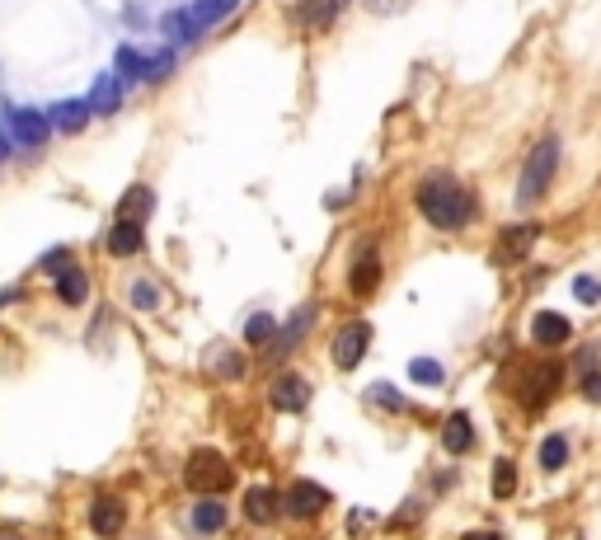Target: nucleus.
Instances as JSON below:
<instances>
[{
    "label": "nucleus",
    "mask_w": 601,
    "mask_h": 540,
    "mask_svg": "<svg viewBox=\"0 0 601 540\" xmlns=\"http://www.w3.org/2000/svg\"><path fill=\"white\" fill-rule=\"evenodd\" d=\"M414 207L437 231H465L479 216L475 188H465L456 174H428V179L414 188Z\"/></svg>",
    "instance_id": "nucleus-1"
},
{
    "label": "nucleus",
    "mask_w": 601,
    "mask_h": 540,
    "mask_svg": "<svg viewBox=\"0 0 601 540\" xmlns=\"http://www.w3.org/2000/svg\"><path fill=\"white\" fill-rule=\"evenodd\" d=\"M555 170H559V137H540L536 146H531V155H526L522 179H517V202H522V207H536V202L550 193V184H555Z\"/></svg>",
    "instance_id": "nucleus-2"
},
{
    "label": "nucleus",
    "mask_w": 601,
    "mask_h": 540,
    "mask_svg": "<svg viewBox=\"0 0 601 540\" xmlns=\"http://www.w3.org/2000/svg\"><path fill=\"white\" fill-rule=\"evenodd\" d=\"M231 479H235L231 461H226L221 451H212V447H198L184 461V484L193 489V494H202V498H216L221 489H231Z\"/></svg>",
    "instance_id": "nucleus-3"
},
{
    "label": "nucleus",
    "mask_w": 601,
    "mask_h": 540,
    "mask_svg": "<svg viewBox=\"0 0 601 540\" xmlns=\"http://www.w3.org/2000/svg\"><path fill=\"white\" fill-rule=\"evenodd\" d=\"M231 10H235V0H193V5H184V10L165 15V33H170L174 43H193L198 33H207L212 24H221Z\"/></svg>",
    "instance_id": "nucleus-4"
},
{
    "label": "nucleus",
    "mask_w": 601,
    "mask_h": 540,
    "mask_svg": "<svg viewBox=\"0 0 601 540\" xmlns=\"http://www.w3.org/2000/svg\"><path fill=\"white\" fill-rule=\"evenodd\" d=\"M559 390V362H536V367H526L522 376H517V400H522V409H531L536 414L540 404H550Z\"/></svg>",
    "instance_id": "nucleus-5"
},
{
    "label": "nucleus",
    "mask_w": 601,
    "mask_h": 540,
    "mask_svg": "<svg viewBox=\"0 0 601 540\" xmlns=\"http://www.w3.org/2000/svg\"><path fill=\"white\" fill-rule=\"evenodd\" d=\"M367 348H371V324L367 320H348L339 334H334V348H329V353H334V367L339 371H353L357 362L367 357Z\"/></svg>",
    "instance_id": "nucleus-6"
},
{
    "label": "nucleus",
    "mask_w": 601,
    "mask_h": 540,
    "mask_svg": "<svg viewBox=\"0 0 601 540\" xmlns=\"http://www.w3.org/2000/svg\"><path fill=\"white\" fill-rule=\"evenodd\" d=\"M282 508L292 512V517H301V522H310V517H320L329 508V489L315 484V479H296L292 489H287V498H282Z\"/></svg>",
    "instance_id": "nucleus-7"
},
{
    "label": "nucleus",
    "mask_w": 601,
    "mask_h": 540,
    "mask_svg": "<svg viewBox=\"0 0 601 540\" xmlns=\"http://www.w3.org/2000/svg\"><path fill=\"white\" fill-rule=\"evenodd\" d=\"M123 526H127V508H123V498H113V494H99L90 503V531L99 540H113V536H123Z\"/></svg>",
    "instance_id": "nucleus-8"
},
{
    "label": "nucleus",
    "mask_w": 601,
    "mask_h": 540,
    "mask_svg": "<svg viewBox=\"0 0 601 540\" xmlns=\"http://www.w3.org/2000/svg\"><path fill=\"white\" fill-rule=\"evenodd\" d=\"M268 400H273L278 414H301L310 404V381L296 376V371H282L278 381H273V390H268Z\"/></svg>",
    "instance_id": "nucleus-9"
},
{
    "label": "nucleus",
    "mask_w": 601,
    "mask_h": 540,
    "mask_svg": "<svg viewBox=\"0 0 601 540\" xmlns=\"http://www.w3.org/2000/svg\"><path fill=\"white\" fill-rule=\"evenodd\" d=\"M381 287V254L371 245L357 249V259H353V273H348V292L353 296H371Z\"/></svg>",
    "instance_id": "nucleus-10"
},
{
    "label": "nucleus",
    "mask_w": 601,
    "mask_h": 540,
    "mask_svg": "<svg viewBox=\"0 0 601 540\" xmlns=\"http://www.w3.org/2000/svg\"><path fill=\"white\" fill-rule=\"evenodd\" d=\"M10 132H15V141H24V146H43V141L52 137V118L38 113V108H15V113H10Z\"/></svg>",
    "instance_id": "nucleus-11"
},
{
    "label": "nucleus",
    "mask_w": 601,
    "mask_h": 540,
    "mask_svg": "<svg viewBox=\"0 0 601 540\" xmlns=\"http://www.w3.org/2000/svg\"><path fill=\"white\" fill-rule=\"evenodd\" d=\"M531 339L540 343V348H559V343L573 339V324L559 315V310H536L531 315Z\"/></svg>",
    "instance_id": "nucleus-12"
},
{
    "label": "nucleus",
    "mask_w": 601,
    "mask_h": 540,
    "mask_svg": "<svg viewBox=\"0 0 601 540\" xmlns=\"http://www.w3.org/2000/svg\"><path fill=\"white\" fill-rule=\"evenodd\" d=\"M475 418L465 414V409H456V414L442 418V447L451 451V456H465V451L475 447Z\"/></svg>",
    "instance_id": "nucleus-13"
},
{
    "label": "nucleus",
    "mask_w": 601,
    "mask_h": 540,
    "mask_svg": "<svg viewBox=\"0 0 601 540\" xmlns=\"http://www.w3.org/2000/svg\"><path fill=\"white\" fill-rule=\"evenodd\" d=\"M536 226L531 221H522V226H503L498 231V259L503 263H522L526 254H531V245H536Z\"/></svg>",
    "instance_id": "nucleus-14"
},
{
    "label": "nucleus",
    "mask_w": 601,
    "mask_h": 540,
    "mask_svg": "<svg viewBox=\"0 0 601 540\" xmlns=\"http://www.w3.org/2000/svg\"><path fill=\"white\" fill-rule=\"evenodd\" d=\"M47 118H52V132H57V137H76L80 127L94 118V104L90 99H66V104H57Z\"/></svg>",
    "instance_id": "nucleus-15"
},
{
    "label": "nucleus",
    "mask_w": 601,
    "mask_h": 540,
    "mask_svg": "<svg viewBox=\"0 0 601 540\" xmlns=\"http://www.w3.org/2000/svg\"><path fill=\"white\" fill-rule=\"evenodd\" d=\"M343 5H348V0H296L292 19L306 24V29H329V24L343 15Z\"/></svg>",
    "instance_id": "nucleus-16"
},
{
    "label": "nucleus",
    "mask_w": 601,
    "mask_h": 540,
    "mask_svg": "<svg viewBox=\"0 0 601 540\" xmlns=\"http://www.w3.org/2000/svg\"><path fill=\"white\" fill-rule=\"evenodd\" d=\"M278 512H282V494H278V489H268V484H254V489H245V517L254 526H268Z\"/></svg>",
    "instance_id": "nucleus-17"
},
{
    "label": "nucleus",
    "mask_w": 601,
    "mask_h": 540,
    "mask_svg": "<svg viewBox=\"0 0 601 540\" xmlns=\"http://www.w3.org/2000/svg\"><path fill=\"white\" fill-rule=\"evenodd\" d=\"M141 249H146V235H141L137 221H118V226L108 231V254H113V259H132Z\"/></svg>",
    "instance_id": "nucleus-18"
},
{
    "label": "nucleus",
    "mask_w": 601,
    "mask_h": 540,
    "mask_svg": "<svg viewBox=\"0 0 601 540\" xmlns=\"http://www.w3.org/2000/svg\"><path fill=\"white\" fill-rule=\"evenodd\" d=\"M52 292H57V301H62V306H85V296H90V278H85V268H76V263H71V268H62Z\"/></svg>",
    "instance_id": "nucleus-19"
},
{
    "label": "nucleus",
    "mask_w": 601,
    "mask_h": 540,
    "mask_svg": "<svg viewBox=\"0 0 601 540\" xmlns=\"http://www.w3.org/2000/svg\"><path fill=\"white\" fill-rule=\"evenodd\" d=\"M310 320H315V306H301V310H296L292 320H287V329H278V339H273V357H287V353H292L296 343L310 334Z\"/></svg>",
    "instance_id": "nucleus-20"
},
{
    "label": "nucleus",
    "mask_w": 601,
    "mask_h": 540,
    "mask_svg": "<svg viewBox=\"0 0 601 540\" xmlns=\"http://www.w3.org/2000/svg\"><path fill=\"white\" fill-rule=\"evenodd\" d=\"M151 207H155V193H151V184H132L123 193V202H118V221H146L151 216Z\"/></svg>",
    "instance_id": "nucleus-21"
},
{
    "label": "nucleus",
    "mask_w": 601,
    "mask_h": 540,
    "mask_svg": "<svg viewBox=\"0 0 601 540\" xmlns=\"http://www.w3.org/2000/svg\"><path fill=\"white\" fill-rule=\"evenodd\" d=\"M536 461H540V470H545V475H559V470L569 465V437H564V432H550V437L540 442Z\"/></svg>",
    "instance_id": "nucleus-22"
},
{
    "label": "nucleus",
    "mask_w": 601,
    "mask_h": 540,
    "mask_svg": "<svg viewBox=\"0 0 601 540\" xmlns=\"http://www.w3.org/2000/svg\"><path fill=\"white\" fill-rule=\"evenodd\" d=\"M226 526V503L221 498H198V508H193V531L198 536H216Z\"/></svg>",
    "instance_id": "nucleus-23"
},
{
    "label": "nucleus",
    "mask_w": 601,
    "mask_h": 540,
    "mask_svg": "<svg viewBox=\"0 0 601 540\" xmlns=\"http://www.w3.org/2000/svg\"><path fill=\"white\" fill-rule=\"evenodd\" d=\"M118 76L123 80H146L151 76V57H141L137 47H118Z\"/></svg>",
    "instance_id": "nucleus-24"
},
{
    "label": "nucleus",
    "mask_w": 601,
    "mask_h": 540,
    "mask_svg": "<svg viewBox=\"0 0 601 540\" xmlns=\"http://www.w3.org/2000/svg\"><path fill=\"white\" fill-rule=\"evenodd\" d=\"M278 329H282V324L259 310V315H249V320H245V343H254V348H259V343H273V339H278Z\"/></svg>",
    "instance_id": "nucleus-25"
},
{
    "label": "nucleus",
    "mask_w": 601,
    "mask_h": 540,
    "mask_svg": "<svg viewBox=\"0 0 601 540\" xmlns=\"http://www.w3.org/2000/svg\"><path fill=\"white\" fill-rule=\"evenodd\" d=\"M517 494V465L508 456H498L494 461V498H512Z\"/></svg>",
    "instance_id": "nucleus-26"
},
{
    "label": "nucleus",
    "mask_w": 601,
    "mask_h": 540,
    "mask_svg": "<svg viewBox=\"0 0 601 540\" xmlns=\"http://www.w3.org/2000/svg\"><path fill=\"white\" fill-rule=\"evenodd\" d=\"M409 376H414L418 386H442L447 371H442V362H432V357H414V362H409Z\"/></svg>",
    "instance_id": "nucleus-27"
},
{
    "label": "nucleus",
    "mask_w": 601,
    "mask_h": 540,
    "mask_svg": "<svg viewBox=\"0 0 601 540\" xmlns=\"http://www.w3.org/2000/svg\"><path fill=\"white\" fill-rule=\"evenodd\" d=\"M90 104H94V113H113V108H118V80H113V76L99 80L94 94H90Z\"/></svg>",
    "instance_id": "nucleus-28"
},
{
    "label": "nucleus",
    "mask_w": 601,
    "mask_h": 540,
    "mask_svg": "<svg viewBox=\"0 0 601 540\" xmlns=\"http://www.w3.org/2000/svg\"><path fill=\"white\" fill-rule=\"evenodd\" d=\"M127 301H132V306L137 310H155L160 306V292H155V282H127Z\"/></svg>",
    "instance_id": "nucleus-29"
},
{
    "label": "nucleus",
    "mask_w": 601,
    "mask_h": 540,
    "mask_svg": "<svg viewBox=\"0 0 601 540\" xmlns=\"http://www.w3.org/2000/svg\"><path fill=\"white\" fill-rule=\"evenodd\" d=\"M367 395H371V400H376V404H381V409H395V414H400V409H404V395H400V390H395V386H386V381H376V386H371Z\"/></svg>",
    "instance_id": "nucleus-30"
},
{
    "label": "nucleus",
    "mask_w": 601,
    "mask_h": 540,
    "mask_svg": "<svg viewBox=\"0 0 601 540\" xmlns=\"http://www.w3.org/2000/svg\"><path fill=\"white\" fill-rule=\"evenodd\" d=\"M216 376H221V381H235V376H245V357L226 348V353L216 357Z\"/></svg>",
    "instance_id": "nucleus-31"
},
{
    "label": "nucleus",
    "mask_w": 601,
    "mask_h": 540,
    "mask_svg": "<svg viewBox=\"0 0 601 540\" xmlns=\"http://www.w3.org/2000/svg\"><path fill=\"white\" fill-rule=\"evenodd\" d=\"M573 296H578L583 306H597V301H601V282L597 278H578V282H573Z\"/></svg>",
    "instance_id": "nucleus-32"
},
{
    "label": "nucleus",
    "mask_w": 601,
    "mask_h": 540,
    "mask_svg": "<svg viewBox=\"0 0 601 540\" xmlns=\"http://www.w3.org/2000/svg\"><path fill=\"white\" fill-rule=\"evenodd\" d=\"M578 390H583V400L601 404V371H583V376H578Z\"/></svg>",
    "instance_id": "nucleus-33"
},
{
    "label": "nucleus",
    "mask_w": 601,
    "mask_h": 540,
    "mask_svg": "<svg viewBox=\"0 0 601 540\" xmlns=\"http://www.w3.org/2000/svg\"><path fill=\"white\" fill-rule=\"evenodd\" d=\"M43 273H62V268H71V249L57 245V254H43V263H38Z\"/></svg>",
    "instance_id": "nucleus-34"
},
{
    "label": "nucleus",
    "mask_w": 601,
    "mask_h": 540,
    "mask_svg": "<svg viewBox=\"0 0 601 540\" xmlns=\"http://www.w3.org/2000/svg\"><path fill=\"white\" fill-rule=\"evenodd\" d=\"M170 66H174V52H170V47H165V52H155V57H151V76H146V80L165 76V71H170Z\"/></svg>",
    "instance_id": "nucleus-35"
},
{
    "label": "nucleus",
    "mask_w": 601,
    "mask_h": 540,
    "mask_svg": "<svg viewBox=\"0 0 601 540\" xmlns=\"http://www.w3.org/2000/svg\"><path fill=\"white\" fill-rule=\"evenodd\" d=\"M409 0H367V10H376V15H390V10H404Z\"/></svg>",
    "instance_id": "nucleus-36"
},
{
    "label": "nucleus",
    "mask_w": 601,
    "mask_h": 540,
    "mask_svg": "<svg viewBox=\"0 0 601 540\" xmlns=\"http://www.w3.org/2000/svg\"><path fill=\"white\" fill-rule=\"evenodd\" d=\"M465 540H503V536H498V531H470Z\"/></svg>",
    "instance_id": "nucleus-37"
},
{
    "label": "nucleus",
    "mask_w": 601,
    "mask_h": 540,
    "mask_svg": "<svg viewBox=\"0 0 601 540\" xmlns=\"http://www.w3.org/2000/svg\"><path fill=\"white\" fill-rule=\"evenodd\" d=\"M10 141H15V137H5V132H0V160L10 155Z\"/></svg>",
    "instance_id": "nucleus-38"
},
{
    "label": "nucleus",
    "mask_w": 601,
    "mask_h": 540,
    "mask_svg": "<svg viewBox=\"0 0 601 540\" xmlns=\"http://www.w3.org/2000/svg\"><path fill=\"white\" fill-rule=\"evenodd\" d=\"M10 296H15V292H0V306H10Z\"/></svg>",
    "instance_id": "nucleus-39"
}]
</instances>
